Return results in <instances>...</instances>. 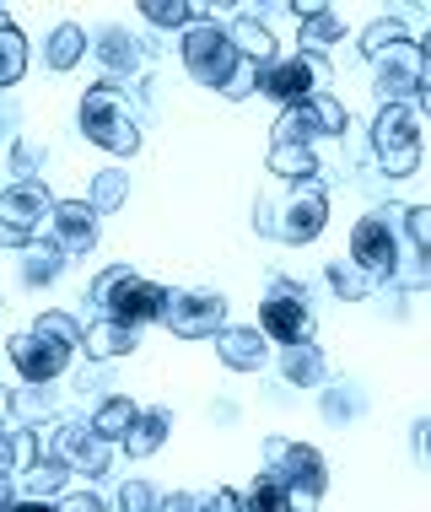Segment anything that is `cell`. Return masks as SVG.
Returning <instances> with one entry per match:
<instances>
[{
    "mask_svg": "<svg viewBox=\"0 0 431 512\" xmlns=\"http://www.w3.org/2000/svg\"><path fill=\"white\" fill-rule=\"evenodd\" d=\"M49 211H54L49 189L38 184V178H17V184L0 195V243H6V248H22Z\"/></svg>",
    "mask_w": 431,
    "mask_h": 512,
    "instance_id": "8",
    "label": "cell"
},
{
    "mask_svg": "<svg viewBox=\"0 0 431 512\" xmlns=\"http://www.w3.org/2000/svg\"><path fill=\"white\" fill-rule=\"evenodd\" d=\"M329 281H335V292H345V297H367L372 286H378L367 270H356V265H329Z\"/></svg>",
    "mask_w": 431,
    "mask_h": 512,
    "instance_id": "31",
    "label": "cell"
},
{
    "mask_svg": "<svg viewBox=\"0 0 431 512\" xmlns=\"http://www.w3.org/2000/svg\"><path fill=\"white\" fill-rule=\"evenodd\" d=\"M130 421H135V405H130V399H108V405L92 415V432L114 442V437H124V432H130Z\"/></svg>",
    "mask_w": 431,
    "mask_h": 512,
    "instance_id": "28",
    "label": "cell"
},
{
    "mask_svg": "<svg viewBox=\"0 0 431 512\" xmlns=\"http://www.w3.org/2000/svg\"><path fill=\"white\" fill-rule=\"evenodd\" d=\"M286 195L281 200H264L259 205V232H270V238L281 243H308L318 238V227H324V184L318 178H281Z\"/></svg>",
    "mask_w": 431,
    "mask_h": 512,
    "instance_id": "1",
    "label": "cell"
},
{
    "mask_svg": "<svg viewBox=\"0 0 431 512\" xmlns=\"http://www.w3.org/2000/svg\"><path fill=\"white\" fill-rule=\"evenodd\" d=\"M54 238H60L65 254H87L97 243V211L87 200H65L54 205Z\"/></svg>",
    "mask_w": 431,
    "mask_h": 512,
    "instance_id": "15",
    "label": "cell"
},
{
    "mask_svg": "<svg viewBox=\"0 0 431 512\" xmlns=\"http://www.w3.org/2000/svg\"><path fill=\"white\" fill-rule=\"evenodd\" d=\"M92 302H103L108 318H119V324H146V318H162L168 308V292H162L157 281H141V275H130V265H114L97 275L92 286Z\"/></svg>",
    "mask_w": 431,
    "mask_h": 512,
    "instance_id": "3",
    "label": "cell"
},
{
    "mask_svg": "<svg viewBox=\"0 0 431 512\" xmlns=\"http://www.w3.org/2000/svg\"><path fill=\"white\" fill-rule=\"evenodd\" d=\"M81 345H87V356H124L135 345V329L119 324V318H108V324H92L87 335H81Z\"/></svg>",
    "mask_w": 431,
    "mask_h": 512,
    "instance_id": "21",
    "label": "cell"
},
{
    "mask_svg": "<svg viewBox=\"0 0 431 512\" xmlns=\"http://www.w3.org/2000/svg\"><path fill=\"white\" fill-rule=\"evenodd\" d=\"M324 87H329V65H324V54H308V49H302L297 60H275L259 71V92L281 98L286 108L308 103L313 92H324Z\"/></svg>",
    "mask_w": 431,
    "mask_h": 512,
    "instance_id": "7",
    "label": "cell"
},
{
    "mask_svg": "<svg viewBox=\"0 0 431 512\" xmlns=\"http://www.w3.org/2000/svg\"><path fill=\"white\" fill-rule=\"evenodd\" d=\"M81 49H87V38H81V27H54V44H49V65L54 71H71V65L81 60Z\"/></svg>",
    "mask_w": 431,
    "mask_h": 512,
    "instance_id": "30",
    "label": "cell"
},
{
    "mask_svg": "<svg viewBox=\"0 0 431 512\" xmlns=\"http://www.w3.org/2000/svg\"><path fill=\"white\" fill-rule=\"evenodd\" d=\"M281 367H286L291 383H318V378H324V356H318L308 340H291L286 356H281Z\"/></svg>",
    "mask_w": 431,
    "mask_h": 512,
    "instance_id": "24",
    "label": "cell"
},
{
    "mask_svg": "<svg viewBox=\"0 0 431 512\" xmlns=\"http://www.w3.org/2000/svg\"><path fill=\"white\" fill-rule=\"evenodd\" d=\"M141 11H146L151 22H162V27H184L194 17V6H184V0H146Z\"/></svg>",
    "mask_w": 431,
    "mask_h": 512,
    "instance_id": "33",
    "label": "cell"
},
{
    "mask_svg": "<svg viewBox=\"0 0 431 512\" xmlns=\"http://www.w3.org/2000/svg\"><path fill=\"white\" fill-rule=\"evenodd\" d=\"M33 459H38V432H0V480H11Z\"/></svg>",
    "mask_w": 431,
    "mask_h": 512,
    "instance_id": "23",
    "label": "cell"
},
{
    "mask_svg": "<svg viewBox=\"0 0 431 512\" xmlns=\"http://www.w3.org/2000/svg\"><path fill=\"white\" fill-rule=\"evenodd\" d=\"M270 475L291 491V507H313L324 496V464L313 448H291V442H270Z\"/></svg>",
    "mask_w": 431,
    "mask_h": 512,
    "instance_id": "9",
    "label": "cell"
},
{
    "mask_svg": "<svg viewBox=\"0 0 431 512\" xmlns=\"http://www.w3.org/2000/svg\"><path fill=\"white\" fill-rule=\"evenodd\" d=\"M81 130H87V141L119 151V157H130V151L141 146V130H135V119H130V92H124L119 81H103V87H92L87 98H81Z\"/></svg>",
    "mask_w": 431,
    "mask_h": 512,
    "instance_id": "2",
    "label": "cell"
},
{
    "mask_svg": "<svg viewBox=\"0 0 431 512\" xmlns=\"http://www.w3.org/2000/svg\"><path fill=\"white\" fill-rule=\"evenodd\" d=\"M38 453H44V459H60V464H81L97 475V469L108 464V437L81 432L71 421H49V426H38Z\"/></svg>",
    "mask_w": 431,
    "mask_h": 512,
    "instance_id": "10",
    "label": "cell"
},
{
    "mask_svg": "<svg viewBox=\"0 0 431 512\" xmlns=\"http://www.w3.org/2000/svg\"><path fill=\"white\" fill-rule=\"evenodd\" d=\"M308 108L318 114V130H324V135H340V130H345V108H340L335 98H329V92H313Z\"/></svg>",
    "mask_w": 431,
    "mask_h": 512,
    "instance_id": "32",
    "label": "cell"
},
{
    "mask_svg": "<svg viewBox=\"0 0 431 512\" xmlns=\"http://www.w3.org/2000/svg\"><path fill=\"white\" fill-rule=\"evenodd\" d=\"M38 335H49V340H65V345H81V335H87V329H81V324H71L65 313H44V318H38Z\"/></svg>",
    "mask_w": 431,
    "mask_h": 512,
    "instance_id": "34",
    "label": "cell"
},
{
    "mask_svg": "<svg viewBox=\"0 0 431 512\" xmlns=\"http://www.w3.org/2000/svg\"><path fill=\"white\" fill-rule=\"evenodd\" d=\"M60 491H65V464L38 453L33 469H27V480H22V502H49V496H60Z\"/></svg>",
    "mask_w": 431,
    "mask_h": 512,
    "instance_id": "19",
    "label": "cell"
},
{
    "mask_svg": "<svg viewBox=\"0 0 431 512\" xmlns=\"http://www.w3.org/2000/svg\"><path fill=\"white\" fill-rule=\"evenodd\" d=\"M119 507H124V512H146V507H157V496H151L146 486H124V491H119Z\"/></svg>",
    "mask_w": 431,
    "mask_h": 512,
    "instance_id": "36",
    "label": "cell"
},
{
    "mask_svg": "<svg viewBox=\"0 0 431 512\" xmlns=\"http://www.w3.org/2000/svg\"><path fill=\"white\" fill-rule=\"evenodd\" d=\"M168 426H173L168 410H146V415L135 410L130 432H124V442H130V459H146V453H157L162 437H168Z\"/></svg>",
    "mask_w": 431,
    "mask_h": 512,
    "instance_id": "18",
    "label": "cell"
},
{
    "mask_svg": "<svg viewBox=\"0 0 431 512\" xmlns=\"http://www.w3.org/2000/svg\"><path fill=\"white\" fill-rule=\"evenodd\" d=\"M27 71V44H22V33L6 22V11H0V87H17Z\"/></svg>",
    "mask_w": 431,
    "mask_h": 512,
    "instance_id": "22",
    "label": "cell"
},
{
    "mask_svg": "<svg viewBox=\"0 0 431 512\" xmlns=\"http://www.w3.org/2000/svg\"><path fill=\"white\" fill-rule=\"evenodd\" d=\"M0 415H6V394H0Z\"/></svg>",
    "mask_w": 431,
    "mask_h": 512,
    "instance_id": "39",
    "label": "cell"
},
{
    "mask_svg": "<svg viewBox=\"0 0 431 512\" xmlns=\"http://www.w3.org/2000/svg\"><path fill=\"white\" fill-rule=\"evenodd\" d=\"M426 87V60H421V44H399L383 54V71H378V98L383 103H405Z\"/></svg>",
    "mask_w": 431,
    "mask_h": 512,
    "instance_id": "13",
    "label": "cell"
},
{
    "mask_svg": "<svg viewBox=\"0 0 431 512\" xmlns=\"http://www.w3.org/2000/svg\"><path fill=\"white\" fill-rule=\"evenodd\" d=\"M270 173L275 178H313L318 162L308 146H270Z\"/></svg>",
    "mask_w": 431,
    "mask_h": 512,
    "instance_id": "26",
    "label": "cell"
},
{
    "mask_svg": "<svg viewBox=\"0 0 431 512\" xmlns=\"http://www.w3.org/2000/svg\"><path fill=\"white\" fill-rule=\"evenodd\" d=\"M372 141H378V157L394 178H410L421 168V119L405 103H383L378 124H372Z\"/></svg>",
    "mask_w": 431,
    "mask_h": 512,
    "instance_id": "6",
    "label": "cell"
},
{
    "mask_svg": "<svg viewBox=\"0 0 431 512\" xmlns=\"http://www.w3.org/2000/svg\"><path fill=\"white\" fill-rule=\"evenodd\" d=\"M351 265L367 270L372 281H394V275H399V205H394V211H378V216L356 221Z\"/></svg>",
    "mask_w": 431,
    "mask_h": 512,
    "instance_id": "5",
    "label": "cell"
},
{
    "mask_svg": "<svg viewBox=\"0 0 431 512\" xmlns=\"http://www.w3.org/2000/svg\"><path fill=\"white\" fill-rule=\"evenodd\" d=\"M259 324H264V335L270 340H308L313 335V313H308V292L302 286H291V281H275V292L270 302H264V313H259Z\"/></svg>",
    "mask_w": 431,
    "mask_h": 512,
    "instance_id": "11",
    "label": "cell"
},
{
    "mask_svg": "<svg viewBox=\"0 0 431 512\" xmlns=\"http://www.w3.org/2000/svg\"><path fill=\"white\" fill-rule=\"evenodd\" d=\"M243 507H248V512H286V507H291V491H286L275 475H259V486L243 496Z\"/></svg>",
    "mask_w": 431,
    "mask_h": 512,
    "instance_id": "29",
    "label": "cell"
},
{
    "mask_svg": "<svg viewBox=\"0 0 431 512\" xmlns=\"http://www.w3.org/2000/svg\"><path fill=\"white\" fill-rule=\"evenodd\" d=\"M97 54H103L108 71H135V65H141V44H135L130 33H119V27H108V33H103V49H97Z\"/></svg>",
    "mask_w": 431,
    "mask_h": 512,
    "instance_id": "25",
    "label": "cell"
},
{
    "mask_svg": "<svg viewBox=\"0 0 431 512\" xmlns=\"http://www.w3.org/2000/svg\"><path fill=\"white\" fill-rule=\"evenodd\" d=\"M227 38H232V49H238V60H248V65H275V38L264 33V27L254 22V17H238L227 27Z\"/></svg>",
    "mask_w": 431,
    "mask_h": 512,
    "instance_id": "17",
    "label": "cell"
},
{
    "mask_svg": "<svg viewBox=\"0 0 431 512\" xmlns=\"http://www.w3.org/2000/svg\"><path fill=\"white\" fill-rule=\"evenodd\" d=\"M399 44H410V33L399 22H372L367 33H361V54H367V60H383V54L399 49Z\"/></svg>",
    "mask_w": 431,
    "mask_h": 512,
    "instance_id": "27",
    "label": "cell"
},
{
    "mask_svg": "<svg viewBox=\"0 0 431 512\" xmlns=\"http://www.w3.org/2000/svg\"><path fill=\"white\" fill-rule=\"evenodd\" d=\"M11 362H17V372L27 383H49V378H60L65 362H71V345L65 340H49V335H17L11 340Z\"/></svg>",
    "mask_w": 431,
    "mask_h": 512,
    "instance_id": "14",
    "label": "cell"
},
{
    "mask_svg": "<svg viewBox=\"0 0 431 512\" xmlns=\"http://www.w3.org/2000/svg\"><path fill=\"white\" fill-rule=\"evenodd\" d=\"M184 65H189V76L200 81V87H221V92H227V81L238 76L243 60H238V49H232L227 27L194 22L184 33Z\"/></svg>",
    "mask_w": 431,
    "mask_h": 512,
    "instance_id": "4",
    "label": "cell"
},
{
    "mask_svg": "<svg viewBox=\"0 0 431 512\" xmlns=\"http://www.w3.org/2000/svg\"><path fill=\"white\" fill-rule=\"evenodd\" d=\"M216 356L238 372H254V367H264V335L259 329H221Z\"/></svg>",
    "mask_w": 431,
    "mask_h": 512,
    "instance_id": "16",
    "label": "cell"
},
{
    "mask_svg": "<svg viewBox=\"0 0 431 512\" xmlns=\"http://www.w3.org/2000/svg\"><path fill=\"white\" fill-rule=\"evenodd\" d=\"M297 27H302V44H308V54H318L324 44H335V38L345 33L335 11H324V6H302L297 11Z\"/></svg>",
    "mask_w": 431,
    "mask_h": 512,
    "instance_id": "20",
    "label": "cell"
},
{
    "mask_svg": "<svg viewBox=\"0 0 431 512\" xmlns=\"http://www.w3.org/2000/svg\"><path fill=\"white\" fill-rule=\"evenodd\" d=\"M162 324H168L173 335H184V340L216 335V329L227 324V302H221L216 292H184V297H173V292H168V308H162Z\"/></svg>",
    "mask_w": 431,
    "mask_h": 512,
    "instance_id": "12",
    "label": "cell"
},
{
    "mask_svg": "<svg viewBox=\"0 0 431 512\" xmlns=\"http://www.w3.org/2000/svg\"><path fill=\"white\" fill-rule=\"evenodd\" d=\"M205 507H221V512H243V496H232V491H216V496H200Z\"/></svg>",
    "mask_w": 431,
    "mask_h": 512,
    "instance_id": "38",
    "label": "cell"
},
{
    "mask_svg": "<svg viewBox=\"0 0 431 512\" xmlns=\"http://www.w3.org/2000/svg\"><path fill=\"white\" fill-rule=\"evenodd\" d=\"M119 200H124V173H103L97 178V205L92 211H114Z\"/></svg>",
    "mask_w": 431,
    "mask_h": 512,
    "instance_id": "35",
    "label": "cell"
},
{
    "mask_svg": "<svg viewBox=\"0 0 431 512\" xmlns=\"http://www.w3.org/2000/svg\"><path fill=\"white\" fill-rule=\"evenodd\" d=\"M54 502H60L65 512H97V507H103L92 491H81V496H54Z\"/></svg>",
    "mask_w": 431,
    "mask_h": 512,
    "instance_id": "37",
    "label": "cell"
}]
</instances>
